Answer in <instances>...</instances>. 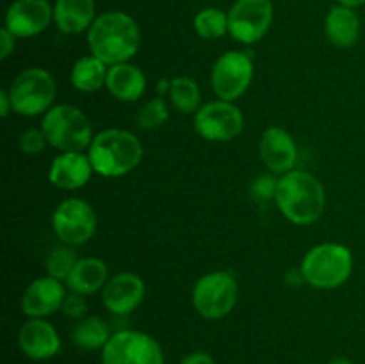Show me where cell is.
<instances>
[{
  "mask_svg": "<svg viewBox=\"0 0 365 364\" xmlns=\"http://www.w3.org/2000/svg\"><path fill=\"white\" fill-rule=\"evenodd\" d=\"M239 284L232 271H210L196 280L192 288V305L205 320H221L237 303Z\"/></svg>",
  "mask_w": 365,
  "mask_h": 364,
  "instance_id": "52a82bcc",
  "label": "cell"
},
{
  "mask_svg": "<svg viewBox=\"0 0 365 364\" xmlns=\"http://www.w3.org/2000/svg\"><path fill=\"white\" fill-rule=\"evenodd\" d=\"M18 345L29 359L45 360L59 353L61 338L56 327L45 318H31L20 327Z\"/></svg>",
  "mask_w": 365,
  "mask_h": 364,
  "instance_id": "e0dca14e",
  "label": "cell"
},
{
  "mask_svg": "<svg viewBox=\"0 0 365 364\" xmlns=\"http://www.w3.org/2000/svg\"><path fill=\"white\" fill-rule=\"evenodd\" d=\"M61 310L64 313V316L75 318V320H82V318L86 316V313H88V302H86L84 295L71 293V295H66Z\"/></svg>",
  "mask_w": 365,
  "mask_h": 364,
  "instance_id": "4dcf8cb0",
  "label": "cell"
},
{
  "mask_svg": "<svg viewBox=\"0 0 365 364\" xmlns=\"http://www.w3.org/2000/svg\"><path fill=\"white\" fill-rule=\"evenodd\" d=\"M274 203L291 223L310 225L323 214L327 193L319 178L312 173L291 170L278 177Z\"/></svg>",
  "mask_w": 365,
  "mask_h": 364,
  "instance_id": "7a4b0ae2",
  "label": "cell"
},
{
  "mask_svg": "<svg viewBox=\"0 0 365 364\" xmlns=\"http://www.w3.org/2000/svg\"><path fill=\"white\" fill-rule=\"evenodd\" d=\"M88 45L95 57L114 66L128 63L141 46V32L132 16L121 11L103 13L88 31Z\"/></svg>",
  "mask_w": 365,
  "mask_h": 364,
  "instance_id": "6da1fadb",
  "label": "cell"
},
{
  "mask_svg": "<svg viewBox=\"0 0 365 364\" xmlns=\"http://www.w3.org/2000/svg\"><path fill=\"white\" fill-rule=\"evenodd\" d=\"M327 364H353L348 357H334V359L328 360Z\"/></svg>",
  "mask_w": 365,
  "mask_h": 364,
  "instance_id": "8d00e7d4",
  "label": "cell"
},
{
  "mask_svg": "<svg viewBox=\"0 0 365 364\" xmlns=\"http://www.w3.org/2000/svg\"><path fill=\"white\" fill-rule=\"evenodd\" d=\"M145 282L139 275L121 271L107 280L102 289V302L109 313L125 316L138 309L145 300Z\"/></svg>",
  "mask_w": 365,
  "mask_h": 364,
  "instance_id": "5bb4252c",
  "label": "cell"
},
{
  "mask_svg": "<svg viewBox=\"0 0 365 364\" xmlns=\"http://www.w3.org/2000/svg\"><path fill=\"white\" fill-rule=\"evenodd\" d=\"M41 128L48 145L61 152H84L95 138L88 116L68 103L50 107L43 114Z\"/></svg>",
  "mask_w": 365,
  "mask_h": 364,
  "instance_id": "5b68a950",
  "label": "cell"
},
{
  "mask_svg": "<svg viewBox=\"0 0 365 364\" xmlns=\"http://www.w3.org/2000/svg\"><path fill=\"white\" fill-rule=\"evenodd\" d=\"M107 71H109V66L91 54V56H84L75 61L70 81L78 91L95 93L106 86Z\"/></svg>",
  "mask_w": 365,
  "mask_h": 364,
  "instance_id": "603a6c76",
  "label": "cell"
},
{
  "mask_svg": "<svg viewBox=\"0 0 365 364\" xmlns=\"http://www.w3.org/2000/svg\"><path fill=\"white\" fill-rule=\"evenodd\" d=\"M66 298V288L63 280L50 277H39L25 288L21 295V310L29 318H46L59 310Z\"/></svg>",
  "mask_w": 365,
  "mask_h": 364,
  "instance_id": "2e32d148",
  "label": "cell"
},
{
  "mask_svg": "<svg viewBox=\"0 0 365 364\" xmlns=\"http://www.w3.org/2000/svg\"><path fill=\"white\" fill-rule=\"evenodd\" d=\"M259 152L264 166L269 170V173L274 175H284L294 170V164L298 161V148H296L294 139L285 128L278 125H271L262 132Z\"/></svg>",
  "mask_w": 365,
  "mask_h": 364,
  "instance_id": "9a60e30c",
  "label": "cell"
},
{
  "mask_svg": "<svg viewBox=\"0 0 365 364\" xmlns=\"http://www.w3.org/2000/svg\"><path fill=\"white\" fill-rule=\"evenodd\" d=\"M180 364H216L214 357L207 352H192L180 360Z\"/></svg>",
  "mask_w": 365,
  "mask_h": 364,
  "instance_id": "d6a6232c",
  "label": "cell"
},
{
  "mask_svg": "<svg viewBox=\"0 0 365 364\" xmlns=\"http://www.w3.org/2000/svg\"><path fill=\"white\" fill-rule=\"evenodd\" d=\"M277 186L278 178L274 177V173L259 175V177L253 178L252 184H250V196H252V200H255L257 203L271 202V200H274V195H277Z\"/></svg>",
  "mask_w": 365,
  "mask_h": 364,
  "instance_id": "f1b7e54d",
  "label": "cell"
},
{
  "mask_svg": "<svg viewBox=\"0 0 365 364\" xmlns=\"http://www.w3.org/2000/svg\"><path fill=\"white\" fill-rule=\"evenodd\" d=\"M95 20V0H56L53 21L64 34L89 31Z\"/></svg>",
  "mask_w": 365,
  "mask_h": 364,
  "instance_id": "44dd1931",
  "label": "cell"
},
{
  "mask_svg": "<svg viewBox=\"0 0 365 364\" xmlns=\"http://www.w3.org/2000/svg\"><path fill=\"white\" fill-rule=\"evenodd\" d=\"M245 128L242 111L234 102L214 100L203 103L195 114V131L207 141L227 143L237 138Z\"/></svg>",
  "mask_w": 365,
  "mask_h": 364,
  "instance_id": "30bf717a",
  "label": "cell"
},
{
  "mask_svg": "<svg viewBox=\"0 0 365 364\" xmlns=\"http://www.w3.org/2000/svg\"><path fill=\"white\" fill-rule=\"evenodd\" d=\"M337 2L341 4V6H348V7H353V9H355V7L364 6L365 0H337Z\"/></svg>",
  "mask_w": 365,
  "mask_h": 364,
  "instance_id": "d590c367",
  "label": "cell"
},
{
  "mask_svg": "<svg viewBox=\"0 0 365 364\" xmlns=\"http://www.w3.org/2000/svg\"><path fill=\"white\" fill-rule=\"evenodd\" d=\"M168 96L171 100V106L182 114H196V111L202 107L200 106L202 95H200L198 82L187 75L171 79V88Z\"/></svg>",
  "mask_w": 365,
  "mask_h": 364,
  "instance_id": "d4e9b609",
  "label": "cell"
},
{
  "mask_svg": "<svg viewBox=\"0 0 365 364\" xmlns=\"http://www.w3.org/2000/svg\"><path fill=\"white\" fill-rule=\"evenodd\" d=\"M88 157L100 177H123L143 161V145L138 136L125 128H106L93 138Z\"/></svg>",
  "mask_w": 365,
  "mask_h": 364,
  "instance_id": "3957f363",
  "label": "cell"
},
{
  "mask_svg": "<svg viewBox=\"0 0 365 364\" xmlns=\"http://www.w3.org/2000/svg\"><path fill=\"white\" fill-rule=\"evenodd\" d=\"M170 88H171V81H168V79H160L159 84H157V93H159V96L170 95Z\"/></svg>",
  "mask_w": 365,
  "mask_h": 364,
  "instance_id": "e575fe53",
  "label": "cell"
},
{
  "mask_svg": "<svg viewBox=\"0 0 365 364\" xmlns=\"http://www.w3.org/2000/svg\"><path fill=\"white\" fill-rule=\"evenodd\" d=\"M273 24L271 0H235L228 11V34L242 45L260 41Z\"/></svg>",
  "mask_w": 365,
  "mask_h": 364,
  "instance_id": "7c38bea8",
  "label": "cell"
},
{
  "mask_svg": "<svg viewBox=\"0 0 365 364\" xmlns=\"http://www.w3.org/2000/svg\"><path fill=\"white\" fill-rule=\"evenodd\" d=\"M7 93L14 113L20 116H38L53 107L57 86L52 75L43 68H27L14 77Z\"/></svg>",
  "mask_w": 365,
  "mask_h": 364,
  "instance_id": "8992f818",
  "label": "cell"
},
{
  "mask_svg": "<svg viewBox=\"0 0 365 364\" xmlns=\"http://www.w3.org/2000/svg\"><path fill=\"white\" fill-rule=\"evenodd\" d=\"M106 88L114 98L121 102H135L146 89V77L141 68L132 63H120L109 66Z\"/></svg>",
  "mask_w": 365,
  "mask_h": 364,
  "instance_id": "d6986e66",
  "label": "cell"
},
{
  "mask_svg": "<svg viewBox=\"0 0 365 364\" xmlns=\"http://www.w3.org/2000/svg\"><path fill=\"white\" fill-rule=\"evenodd\" d=\"M53 20V7L46 0H16L6 13L4 27L16 38H32Z\"/></svg>",
  "mask_w": 365,
  "mask_h": 364,
  "instance_id": "4fadbf2b",
  "label": "cell"
},
{
  "mask_svg": "<svg viewBox=\"0 0 365 364\" xmlns=\"http://www.w3.org/2000/svg\"><path fill=\"white\" fill-rule=\"evenodd\" d=\"M324 34L328 41L334 43L339 49H348L359 41L360 36V18L348 6H335L331 7L330 13L324 20Z\"/></svg>",
  "mask_w": 365,
  "mask_h": 364,
  "instance_id": "7402d4cb",
  "label": "cell"
},
{
  "mask_svg": "<svg viewBox=\"0 0 365 364\" xmlns=\"http://www.w3.org/2000/svg\"><path fill=\"white\" fill-rule=\"evenodd\" d=\"M78 257L77 252L73 250V246H57L50 252V256L46 257V273L50 277L57 278V280H66L68 275L71 273V270L77 264Z\"/></svg>",
  "mask_w": 365,
  "mask_h": 364,
  "instance_id": "4316f807",
  "label": "cell"
},
{
  "mask_svg": "<svg viewBox=\"0 0 365 364\" xmlns=\"http://www.w3.org/2000/svg\"><path fill=\"white\" fill-rule=\"evenodd\" d=\"M14 39H16V36L7 31L6 27H2V31H0V59L2 61H6L14 50Z\"/></svg>",
  "mask_w": 365,
  "mask_h": 364,
  "instance_id": "1f68e13d",
  "label": "cell"
},
{
  "mask_svg": "<svg viewBox=\"0 0 365 364\" xmlns=\"http://www.w3.org/2000/svg\"><path fill=\"white\" fill-rule=\"evenodd\" d=\"M18 145H20L21 152L27 153V156H38L48 145V141H46L43 128H25L18 139Z\"/></svg>",
  "mask_w": 365,
  "mask_h": 364,
  "instance_id": "f546056e",
  "label": "cell"
},
{
  "mask_svg": "<svg viewBox=\"0 0 365 364\" xmlns=\"http://www.w3.org/2000/svg\"><path fill=\"white\" fill-rule=\"evenodd\" d=\"M168 118H170V109H168L166 100L163 96H155L139 109L138 125L146 131H152V128H159L160 125L166 123Z\"/></svg>",
  "mask_w": 365,
  "mask_h": 364,
  "instance_id": "83f0119b",
  "label": "cell"
},
{
  "mask_svg": "<svg viewBox=\"0 0 365 364\" xmlns=\"http://www.w3.org/2000/svg\"><path fill=\"white\" fill-rule=\"evenodd\" d=\"M110 335L109 325L98 316H84L71 330V339L82 350H103Z\"/></svg>",
  "mask_w": 365,
  "mask_h": 364,
  "instance_id": "cb8c5ba5",
  "label": "cell"
},
{
  "mask_svg": "<svg viewBox=\"0 0 365 364\" xmlns=\"http://www.w3.org/2000/svg\"><path fill=\"white\" fill-rule=\"evenodd\" d=\"M96 213L86 200L68 198L52 214V228L63 245L78 246L96 232Z\"/></svg>",
  "mask_w": 365,
  "mask_h": 364,
  "instance_id": "8fae6325",
  "label": "cell"
},
{
  "mask_svg": "<svg viewBox=\"0 0 365 364\" xmlns=\"http://www.w3.org/2000/svg\"><path fill=\"white\" fill-rule=\"evenodd\" d=\"M13 111V103H11V98H9V93H7V89H2L0 91V114H2L4 118H7V114Z\"/></svg>",
  "mask_w": 365,
  "mask_h": 364,
  "instance_id": "836d02e7",
  "label": "cell"
},
{
  "mask_svg": "<svg viewBox=\"0 0 365 364\" xmlns=\"http://www.w3.org/2000/svg\"><path fill=\"white\" fill-rule=\"evenodd\" d=\"M109 280V271H107V264L98 257H82L77 261L75 268L68 278L64 280L66 288L71 293H78V295H95Z\"/></svg>",
  "mask_w": 365,
  "mask_h": 364,
  "instance_id": "ffe728a7",
  "label": "cell"
},
{
  "mask_svg": "<svg viewBox=\"0 0 365 364\" xmlns=\"http://www.w3.org/2000/svg\"><path fill=\"white\" fill-rule=\"evenodd\" d=\"M93 173V164L84 152H61L48 168L50 182L64 191L84 188Z\"/></svg>",
  "mask_w": 365,
  "mask_h": 364,
  "instance_id": "ac0fdd59",
  "label": "cell"
},
{
  "mask_svg": "<svg viewBox=\"0 0 365 364\" xmlns=\"http://www.w3.org/2000/svg\"><path fill=\"white\" fill-rule=\"evenodd\" d=\"M102 364H164L157 339L139 330H120L102 350Z\"/></svg>",
  "mask_w": 365,
  "mask_h": 364,
  "instance_id": "9c48e42d",
  "label": "cell"
},
{
  "mask_svg": "<svg viewBox=\"0 0 365 364\" xmlns=\"http://www.w3.org/2000/svg\"><path fill=\"white\" fill-rule=\"evenodd\" d=\"M253 59L241 50H230L217 57L210 74V86L217 98L235 102L241 98L253 81Z\"/></svg>",
  "mask_w": 365,
  "mask_h": 364,
  "instance_id": "ba28073f",
  "label": "cell"
},
{
  "mask_svg": "<svg viewBox=\"0 0 365 364\" xmlns=\"http://www.w3.org/2000/svg\"><path fill=\"white\" fill-rule=\"evenodd\" d=\"M195 31L203 39H220L228 32V14L217 7H205L195 16Z\"/></svg>",
  "mask_w": 365,
  "mask_h": 364,
  "instance_id": "484cf974",
  "label": "cell"
},
{
  "mask_svg": "<svg viewBox=\"0 0 365 364\" xmlns=\"http://www.w3.org/2000/svg\"><path fill=\"white\" fill-rule=\"evenodd\" d=\"M302 278L316 289H337L353 273V253L342 243H321L302 261Z\"/></svg>",
  "mask_w": 365,
  "mask_h": 364,
  "instance_id": "277c9868",
  "label": "cell"
}]
</instances>
